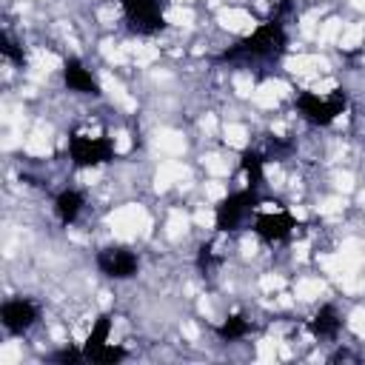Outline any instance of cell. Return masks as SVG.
I'll return each mask as SVG.
<instances>
[{"label":"cell","mask_w":365,"mask_h":365,"mask_svg":"<svg viewBox=\"0 0 365 365\" xmlns=\"http://www.w3.org/2000/svg\"><path fill=\"white\" fill-rule=\"evenodd\" d=\"M257 205H259V191H254L248 185L240 188V191H231L214 208V225H217V231H222V234L240 231L248 220H254Z\"/></svg>","instance_id":"4"},{"label":"cell","mask_w":365,"mask_h":365,"mask_svg":"<svg viewBox=\"0 0 365 365\" xmlns=\"http://www.w3.org/2000/svg\"><path fill=\"white\" fill-rule=\"evenodd\" d=\"M86 211V197L83 191L77 188H63L57 197H54V217L63 222V225H74Z\"/></svg>","instance_id":"11"},{"label":"cell","mask_w":365,"mask_h":365,"mask_svg":"<svg viewBox=\"0 0 365 365\" xmlns=\"http://www.w3.org/2000/svg\"><path fill=\"white\" fill-rule=\"evenodd\" d=\"M97 268H100L108 279L123 282V279L137 277V271H140V257H137V251H131V248H125V245H108V248H103V251L97 254Z\"/></svg>","instance_id":"8"},{"label":"cell","mask_w":365,"mask_h":365,"mask_svg":"<svg viewBox=\"0 0 365 365\" xmlns=\"http://www.w3.org/2000/svg\"><path fill=\"white\" fill-rule=\"evenodd\" d=\"M251 228H254V234H257L262 242L277 245V242H285V240L294 237V231H297V217H294L288 208H282V205L262 208V200H259L257 214H254V220H251Z\"/></svg>","instance_id":"5"},{"label":"cell","mask_w":365,"mask_h":365,"mask_svg":"<svg viewBox=\"0 0 365 365\" xmlns=\"http://www.w3.org/2000/svg\"><path fill=\"white\" fill-rule=\"evenodd\" d=\"M37 319H40V305L31 297H23V294L20 297H9L3 302V308H0V322L14 336L29 334L37 325Z\"/></svg>","instance_id":"6"},{"label":"cell","mask_w":365,"mask_h":365,"mask_svg":"<svg viewBox=\"0 0 365 365\" xmlns=\"http://www.w3.org/2000/svg\"><path fill=\"white\" fill-rule=\"evenodd\" d=\"M342 314L336 311V305H331V302H325V305H319L317 311H314V317L308 319V331L317 336V339H322V342H336L339 339V334H342Z\"/></svg>","instance_id":"10"},{"label":"cell","mask_w":365,"mask_h":365,"mask_svg":"<svg viewBox=\"0 0 365 365\" xmlns=\"http://www.w3.org/2000/svg\"><path fill=\"white\" fill-rule=\"evenodd\" d=\"M123 17L137 34H157L165 23L163 0H120Z\"/></svg>","instance_id":"7"},{"label":"cell","mask_w":365,"mask_h":365,"mask_svg":"<svg viewBox=\"0 0 365 365\" xmlns=\"http://www.w3.org/2000/svg\"><path fill=\"white\" fill-rule=\"evenodd\" d=\"M68 160L74 168H100L114 160V143L103 131L77 128L68 137Z\"/></svg>","instance_id":"3"},{"label":"cell","mask_w":365,"mask_h":365,"mask_svg":"<svg viewBox=\"0 0 365 365\" xmlns=\"http://www.w3.org/2000/svg\"><path fill=\"white\" fill-rule=\"evenodd\" d=\"M63 83L68 91L83 94V97H100V83L91 74V68L80 57H68L63 66Z\"/></svg>","instance_id":"9"},{"label":"cell","mask_w":365,"mask_h":365,"mask_svg":"<svg viewBox=\"0 0 365 365\" xmlns=\"http://www.w3.org/2000/svg\"><path fill=\"white\" fill-rule=\"evenodd\" d=\"M251 319L248 317H242V314H231V317H225L222 322H220V328H217V336L222 339V342H240V339H245L248 334H251Z\"/></svg>","instance_id":"12"},{"label":"cell","mask_w":365,"mask_h":365,"mask_svg":"<svg viewBox=\"0 0 365 365\" xmlns=\"http://www.w3.org/2000/svg\"><path fill=\"white\" fill-rule=\"evenodd\" d=\"M288 46V34H285V23L271 17L265 23H259L248 37H242L237 46L222 51V60L231 63H259V60H277Z\"/></svg>","instance_id":"1"},{"label":"cell","mask_w":365,"mask_h":365,"mask_svg":"<svg viewBox=\"0 0 365 365\" xmlns=\"http://www.w3.org/2000/svg\"><path fill=\"white\" fill-rule=\"evenodd\" d=\"M299 117L311 125H331L348 106V97L342 88H334V91H319V88H308V91H299L297 100H294Z\"/></svg>","instance_id":"2"}]
</instances>
